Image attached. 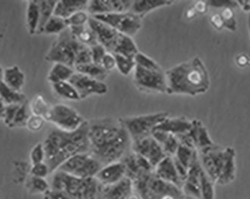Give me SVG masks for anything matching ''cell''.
I'll return each mask as SVG.
<instances>
[{
  "label": "cell",
  "mask_w": 250,
  "mask_h": 199,
  "mask_svg": "<svg viewBox=\"0 0 250 199\" xmlns=\"http://www.w3.org/2000/svg\"><path fill=\"white\" fill-rule=\"evenodd\" d=\"M131 0H93L88 2L87 12L91 16L128 12L131 8Z\"/></svg>",
  "instance_id": "5bb4252c"
},
{
  "label": "cell",
  "mask_w": 250,
  "mask_h": 199,
  "mask_svg": "<svg viewBox=\"0 0 250 199\" xmlns=\"http://www.w3.org/2000/svg\"><path fill=\"white\" fill-rule=\"evenodd\" d=\"M197 151L204 172L215 184L225 186L234 182L237 175L234 148H223L214 144Z\"/></svg>",
  "instance_id": "277c9868"
},
{
  "label": "cell",
  "mask_w": 250,
  "mask_h": 199,
  "mask_svg": "<svg viewBox=\"0 0 250 199\" xmlns=\"http://www.w3.org/2000/svg\"><path fill=\"white\" fill-rule=\"evenodd\" d=\"M45 199H75L64 192L50 190L44 194Z\"/></svg>",
  "instance_id": "681fc988"
},
{
  "label": "cell",
  "mask_w": 250,
  "mask_h": 199,
  "mask_svg": "<svg viewBox=\"0 0 250 199\" xmlns=\"http://www.w3.org/2000/svg\"><path fill=\"white\" fill-rule=\"evenodd\" d=\"M88 122L74 131H64L54 128L47 134L43 141L45 163L53 173L63 163L74 155L89 152Z\"/></svg>",
  "instance_id": "7a4b0ae2"
},
{
  "label": "cell",
  "mask_w": 250,
  "mask_h": 199,
  "mask_svg": "<svg viewBox=\"0 0 250 199\" xmlns=\"http://www.w3.org/2000/svg\"><path fill=\"white\" fill-rule=\"evenodd\" d=\"M208 5L209 8H217V9H223V8H231L233 9L239 8L237 1H227V0H212V1H207Z\"/></svg>",
  "instance_id": "7dc6e473"
},
{
  "label": "cell",
  "mask_w": 250,
  "mask_h": 199,
  "mask_svg": "<svg viewBox=\"0 0 250 199\" xmlns=\"http://www.w3.org/2000/svg\"><path fill=\"white\" fill-rule=\"evenodd\" d=\"M88 135L89 152L103 166L122 161L131 148V139L119 119L88 122Z\"/></svg>",
  "instance_id": "6da1fadb"
},
{
  "label": "cell",
  "mask_w": 250,
  "mask_h": 199,
  "mask_svg": "<svg viewBox=\"0 0 250 199\" xmlns=\"http://www.w3.org/2000/svg\"><path fill=\"white\" fill-rule=\"evenodd\" d=\"M132 185L131 179L125 177L115 184L102 186L101 196L103 199H127L131 195Z\"/></svg>",
  "instance_id": "d6986e66"
},
{
  "label": "cell",
  "mask_w": 250,
  "mask_h": 199,
  "mask_svg": "<svg viewBox=\"0 0 250 199\" xmlns=\"http://www.w3.org/2000/svg\"><path fill=\"white\" fill-rule=\"evenodd\" d=\"M154 174L161 180L182 189L183 183L177 172L172 157L166 156L154 168Z\"/></svg>",
  "instance_id": "e0dca14e"
},
{
  "label": "cell",
  "mask_w": 250,
  "mask_h": 199,
  "mask_svg": "<svg viewBox=\"0 0 250 199\" xmlns=\"http://www.w3.org/2000/svg\"><path fill=\"white\" fill-rule=\"evenodd\" d=\"M45 59L48 62L60 63L71 68L92 62L90 47L77 40L67 28L58 35L47 51Z\"/></svg>",
  "instance_id": "5b68a950"
},
{
  "label": "cell",
  "mask_w": 250,
  "mask_h": 199,
  "mask_svg": "<svg viewBox=\"0 0 250 199\" xmlns=\"http://www.w3.org/2000/svg\"><path fill=\"white\" fill-rule=\"evenodd\" d=\"M31 115H32V112H31L29 102H26L25 103L22 104L20 106L19 109L17 112L16 116H15V120H14L13 123H12L10 127L26 126Z\"/></svg>",
  "instance_id": "8d00e7d4"
},
{
  "label": "cell",
  "mask_w": 250,
  "mask_h": 199,
  "mask_svg": "<svg viewBox=\"0 0 250 199\" xmlns=\"http://www.w3.org/2000/svg\"><path fill=\"white\" fill-rule=\"evenodd\" d=\"M88 0H61L57 1L55 7L54 15L67 19L81 11H87Z\"/></svg>",
  "instance_id": "ffe728a7"
},
{
  "label": "cell",
  "mask_w": 250,
  "mask_h": 199,
  "mask_svg": "<svg viewBox=\"0 0 250 199\" xmlns=\"http://www.w3.org/2000/svg\"><path fill=\"white\" fill-rule=\"evenodd\" d=\"M68 28L66 19L53 15L43 28V33L45 35H60Z\"/></svg>",
  "instance_id": "d6a6232c"
},
{
  "label": "cell",
  "mask_w": 250,
  "mask_h": 199,
  "mask_svg": "<svg viewBox=\"0 0 250 199\" xmlns=\"http://www.w3.org/2000/svg\"><path fill=\"white\" fill-rule=\"evenodd\" d=\"M188 134L194 143L197 151L214 145L206 126L199 120H192V128Z\"/></svg>",
  "instance_id": "44dd1931"
},
{
  "label": "cell",
  "mask_w": 250,
  "mask_h": 199,
  "mask_svg": "<svg viewBox=\"0 0 250 199\" xmlns=\"http://www.w3.org/2000/svg\"><path fill=\"white\" fill-rule=\"evenodd\" d=\"M25 74L18 66H11L4 70L2 81L11 89L21 92L25 85Z\"/></svg>",
  "instance_id": "cb8c5ba5"
},
{
  "label": "cell",
  "mask_w": 250,
  "mask_h": 199,
  "mask_svg": "<svg viewBox=\"0 0 250 199\" xmlns=\"http://www.w3.org/2000/svg\"><path fill=\"white\" fill-rule=\"evenodd\" d=\"M167 94L196 96L210 88V77L203 61L198 57L165 71Z\"/></svg>",
  "instance_id": "3957f363"
},
{
  "label": "cell",
  "mask_w": 250,
  "mask_h": 199,
  "mask_svg": "<svg viewBox=\"0 0 250 199\" xmlns=\"http://www.w3.org/2000/svg\"><path fill=\"white\" fill-rule=\"evenodd\" d=\"M134 61L136 66L147 69V70H162L161 66L159 65L152 58L146 55V54H143V53H140V52L135 56Z\"/></svg>",
  "instance_id": "f35d334b"
},
{
  "label": "cell",
  "mask_w": 250,
  "mask_h": 199,
  "mask_svg": "<svg viewBox=\"0 0 250 199\" xmlns=\"http://www.w3.org/2000/svg\"><path fill=\"white\" fill-rule=\"evenodd\" d=\"M196 152L197 150L192 149L185 145H180L176 153L172 158L189 170V166L193 161Z\"/></svg>",
  "instance_id": "1f68e13d"
},
{
  "label": "cell",
  "mask_w": 250,
  "mask_h": 199,
  "mask_svg": "<svg viewBox=\"0 0 250 199\" xmlns=\"http://www.w3.org/2000/svg\"><path fill=\"white\" fill-rule=\"evenodd\" d=\"M223 19L224 27L231 32H234L237 29V21L235 19L234 9L231 8H223L220 13Z\"/></svg>",
  "instance_id": "ab89813d"
},
{
  "label": "cell",
  "mask_w": 250,
  "mask_h": 199,
  "mask_svg": "<svg viewBox=\"0 0 250 199\" xmlns=\"http://www.w3.org/2000/svg\"><path fill=\"white\" fill-rule=\"evenodd\" d=\"M128 37H134L142 28V18L130 11L92 16Z\"/></svg>",
  "instance_id": "9c48e42d"
},
{
  "label": "cell",
  "mask_w": 250,
  "mask_h": 199,
  "mask_svg": "<svg viewBox=\"0 0 250 199\" xmlns=\"http://www.w3.org/2000/svg\"><path fill=\"white\" fill-rule=\"evenodd\" d=\"M76 72L83 75H86L90 78L98 80V81H104V80L107 77L109 72L101 65L91 62L83 65L77 66L75 67Z\"/></svg>",
  "instance_id": "f1b7e54d"
},
{
  "label": "cell",
  "mask_w": 250,
  "mask_h": 199,
  "mask_svg": "<svg viewBox=\"0 0 250 199\" xmlns=\"http://www.w3.org/2000/svg\"><path fill=\"white\" fill-rule=\"evenodd\" d=\"M202 165L199 161L198 151L188 170V176L184 182L182 189L187 197L192 199H201V172Z\"/></svg>",
  "instance_id": "9a60e30c"
},
{
  "label": "cell",
  "mask_w": 250,
  "mask_h": 199,
  "mask_svg": "<svg viewBox=\"0 0 250 199\" xmlns=\"http://www.w3.org/2000/svg\"><path fill=\"white\" fill-rule=\"evenodd\" d=\"M21 105H6L5 107V113H4L3 120L5 126L8 127H11V124L15 120L17 112L19 109Z\"/></svg>",
  "instance_id": "f6af8a7d"
},
{
  "label": "cell",
  "mask_w": 250,
  "mask_h": 199,
  "mask_svg": "<svg viewBox=\"0 0 250 199\" xmlns=\"http://www.w3.org/2000/svg\"><path fill=\"white\" fill-rule=\"evenodd\" d=\"M57 1L53 0H42L38 1L40 13V21H39V29L37 34H43V28L48 22L49 19L54 15L55 7Z\"/></svg>",
  "instance_id": "f546056e"
},
{
  "label": "cell",
  "mask_w": 250,
  "mask_h": 199,
  "mask_svg": "<svg viewBox=\"0 0 250 199\" xmlns=\"http://www.w3.org/2000/svg\"><path fill=\"white\" fill-rule=\"evenodd\" d=\"M31 176L40 178V179H46L50 175V170L49 166L45 162L40 163L38 164L32 165L30 171Z\"/></svg>",
  "instance_id": "ee69618b"
},
{
  "label": "cell",
  "mask_w": 250,
  "mask_h": 199,
  "mask_svg": "<svg viewBox=\"0 0 250 199\" xmlns=\"http://www.w3.org/2000/svg\"><path fill=\"white\" fill-rule=\"evenodd\" d=\"M192 126V120H189L185 116H178L174 118H170L168 116V118L166 119L156 127L155 130L165 131L177 137L189 132Z\"/></svg>",
  "instance_id": "ac0fdd59"
},
{
  "label": "cell",
  "mask_w": 250,
  "mask_h": 199,
  "mask_svg": "<svg viewBox=\"0 0 250 199\" xmlns=\"http://www.w3.org/2000/svg\"><path fill=\"white\" fill-rule=\"evenodd\" d=\"M0 97L5 105H22L27 102L26 96L22 92H18L0 81Z\"/></svg>",
  "instance_id": "484cf974"
},
{
  "label": "cell",
  "mask_w": 250,
  "mask_h": 199,
  "mask_svg": "<svg viewBox=\"0 0 250 199\" xmlns=\"http://www.w3.org/2000/svg\"><path fill=\"white\" fill-rule=\"evenodd\" d=\"M131 149L136 155L147 160L154 169L167 156L161 145L152 136L132 142Z\"/></svg>",
  "instance_id": "7c38bea8"
},
{
  "label": "cell",
  "mask_w": 250,
  "mask_h": 199,
  "mask_svg": "<svg viewBox=\"0 0 250 199\" xmlns=\"http://www.w3.org/2000/svg\"><path fill=\"white\" fill-rule=\"evenodd\" d=\"M74 69L60 63H55L53 67L50 69L47 79L52 85L53 84L68 81L72 75L75 73Z\"/></svg>",
  "instance_id": "d4e9b609"
},
{
  "label": "cell",
  "mask_w": 250,
  "mask_h": 199,
  "mask_svg": "<svg viewBox=\"0 0 250 199\" xmlns=\"http://www.w3.org/2000/svg\"><path fill=\"white\" fill-rule=\"evenodd\" d=\"M88 25L95 32L98 43L102 45L107 53L116 54L125 35L92 16H90Z\"/></svg>",
  "instance_id": "8fae6325"
},
{
  "label": "cell",
  "mask_w": 250,
  "mask_h": 199,
  "mask_svg": "<svg viewBox=\"0 0 250 199\" xmlns=\"http://www.w3.org/2000/svg\"><path fill=\"white\" fill-rule=\"evenodd\" d=\"M151 136L161 145L167 156L173 157L175 155L180 145L176 136L159 130H155Z\"/></svg>",
  "instance_id": "603a6c76"
},
{
  "label": "cell",
  "mask_w": 250,
  "mask_h": 199,
  "mask_svg": "<svg viewBox=\"0 0 250 199\" xmlns=\"http://www.w3.org/2000/svg\"><path fill=\"white\" fill-rule=\"evenodd\" d=\"M52 86H53V91L56 94L63 99L70 101L81 100L77 90L70 83L69 81L53 84Z\"/></svg>",
  "instance_id": "4dcf8cb0"
},
{
  "label": "cell",
  "mask_w": 250,
  "mask_h": 199,
  "mask_svg": "<svg viewBox=\"0 0 250 199\" xmlns=\"http://www.w3.org/2000/svg\"><path fill=\"white\" fill-rule=\"evenodd\" d=\"M127 177L126 166L123 161H117L104 166L95 176L102 186L115 184Z\"/></svg>",
  "instance_id": "2e32d148"
},
{
  "label": "cell",
  "mask_w": 250,
  "mask_h": 199,
  "mask_svg": "<svg viewBox=\"0 0 250 199\" xmlns=\"http://www.w3.org/2000/svg\"><path fill=\"white\" fill-rule=\"evenodd\" d=\"M28 188L33 194H46L50 190V186L46 179L31 176L28 181Z\"/></svg>",
  "instance_id": "d590c367"
},
{
  "label": "cell",
  "mask_w": 250,
  "mask_h": 199,
  "mask_svg": "<svg viewBox=\"0 0 250 199\" xmlns=\"http://www.w3.org/2000/svg\"><path fill=\"white\" fill-rule=\"evenodd\" d=\"M197 15L196 13V10L193 8V7L189 8L188 11H187L186 17L188 19H193V18H196V16Z\"/></svg>",
  "instance_id": "11a10c76"
},
{
  "label": "cell",
  "mask_w": 250,
  "mask_h": 199,
  "mask_svg": "<svg viewBox=\"0 0 250 199\" xmlns=\"http://www.w3.org/2000/svg\"><path fill=\"white\" fill-rule=\"evenodd\" d=\"M192 7L196 10L197 15H205L207 13L209 8L208 2H202V1L195 2L194 5Z\"/></svg>",
  "instance_id": "816d5d0a"
},
{
  "label": "cell",
  "mask_w": 250,
  "mask_h": 199,
  "mask_svg": "<svg viewBox=\"0 0 250 199\" xmlns=\"http://www.w3.org/2000/svg\"><path fill=\"white\" fill-rule=\"evenodd\" d=\"M30 161L32 165L38 164L40 163L45 162V158H46V154H45L44 147L43 144L42 143H39L36 144L30 151Z\"/></svg>",
  "instance_id": "b9f144b4"
},
{
  "label": "cell",
  "mask_w": 250,
  "mask_h": 199,
  "mask_svg": "<svg viewBox=\"0 0 250 199\" xmlns=\"http://www.w3.org/2000/svg\"><path fill=\"white\" fill-rule=\"evenodd\" d=\"M249 25H250V21H249Z\"/></svg>",
  "instance_id": "680465c9"
},
{
  "label": "cell",
  "mask_w": 250,
  "mask_h": 199,
  "mask_svg": "<svg viewBox=\"0 0 250 199\" xmlns=\"http://www.w3.org/2000/svg\"><path fill=\"white\" fill-rule=\"evenodd\" d=\"M90 16L87 11H81L66 19L68 27H77L88 24Z\"/></svg>",
  "instance_id": "60d3db41"
},
{
  "label": "cell",
  "mask_w": 250,
  "mask_h": 199,
  "mask_svg": "<svg viewBox=\"0 0 250 199\" xmlns=\"http://www.w3.org/2000/svg\"><path fill=\"white\" fill-rule=\"evenodd\" d=\"M168 116L169 114L167 112H158L123 117L119 120L128 132L132 142H134L151 136L156 127Z\"/></svg>",
  "instance_id": "8992f818"
},
{
  "label": "cell",
  "mask_w": 250,
  "mask_h": 199,
  "mask_svg": "<svg viewBox=\"0 0 250 199\" xmlns=\"http://www.w3.org/2000/svg\"><path fill=\"white\" fill-rule=\"evenodd\" d=\"M90 50H91V53H92V62L98 64V65H101V61L107 53L104 47L100 43H98V44L90 47Z\"/></svg>",
  "instance_id": "bcb514c9"
},
{
  "label": "cell",
  "mask_w": 250,
  "mask_h": 199,
  "mask_svg": "<svg viewBox=\"0 0 250 199\" xmlns=\"http://www.w3.org/2000/svg\"><path fill=\"white\" fill-rule=\"evenodd\" d=\"M236 64L239 67H242V68H244V67H248L250 64V57H249L247 54H241L239 55H237V57H236Z\"/></svg>",
  "instance_id": "f5cc1de1"
},
{
  "label": "cell",
  "mask_w": 250,
  "mask_h": 199,
  "mask_svg": "<svg viewBox=\"0 0 250 199\" xmlns=\"http://www.w3.org/2000/svg\"><path fill=\"white\" fill-rule=\"evenodd\" d=\"M6 105L2 101V98L0 97V120L3 119L4 113H5Z\"/></svg>",
  "instance_id": "9f6ffc18"
},
{
  "label": "cell",
  "mask_w": 250,
  "mask_h": 199,
  "mask_svg": "<svg viewBox=\"0 0 250 199\" xmlns=\"http://www.w3.org/2000/svg\"><path fill=\"white\" fill-rule=\"evenodd\" d=\"M102 167V164L92 154L85 152L71 157L63 163L57 170L85 179L95 178Z\"/></svg>",
  "instance_id": "52a82bcc"
},
{
  "label": "cell",
  "mask_w": 250,
  "mask_h": 199,
  "mask_svg": "<svg viewBox=\"0 0 250 199\" xmlns=\"http://www.w3.org/2000/svg\"><path fill=\"white\" fill-rule=\"evenodd\" d=\"M210 22L211 23L212 26L215 29H217V30H222V29L225 28L224 23H223V19H222L220 13L212 15L210 17Z\"/></svg>",
  "instance_id": "f907efd6"
},
{
  "label": "cell",
  "mask_w": 250,
  "mask_h": 199,
  "mask_svg": "<svg viewBox=\"0 0 250 199\" xmlns=\"http://www.w3.org/2000/svg\"><path fill=\"white\" fill-rule=\"evenodd\" d=\"M133 81L136 88L142 90L167 93V78L163 70H147L136 65L133 70Z\"/></svg>",
  "instance_id": "30bf717a"
},
{
  "label": "cell",
  "mask_w": 250,
  "mask_h": 199,
  "mask_svg": "<svg viewBox=\"0 0 250 199\" xmlns=\"http://www.w3.org/2000/svg\"><path fill=\"white\" fill-rule=\"evenodd\" d=\"M201 199H214L215 183L202 169L201 172Z\"/></svg>",
  "instance_id": "836d02e7"
},
{
  "label": "cell",
  "mask_w": 250,
  "mask_h": 199,
  "mask_svg": "<svg viewBox=\"0 0 250 199\" xmlns=\"http://www.w3.org/2000/svg\"><path fill=\"white\" fill-rule=\"evenodd\" d=\"M174 2L170 0H136L133 1L130 12L143 18L151 11L164 7L170 6Z\"/></svg>",
  "instance_id": "7402d4cb"
},
{
  "label": "cell",
  "mask_w": 250,
  "mask_h": 199,
  "mask_svg": "<svg viewBox=\"0 0 250 199\" xmlns=\"http://www.w3.org/2000/svg\"><path fill=\"white\" fill-rule=\"evenodd\" d=\"M29 107H30L32 114L42 116L45 119V120L47 119V115H48L50 108H51L49 106L44 99L39 95L35 96L33 100L29 105Z\"/></svg>",
  "instance_id": "e575fe53"
},
{
  "label": "cell",
  "mask_w": 250,
  "mask_h": 199,
  "mask_svg": "<svg viewBox=\"0 0 250 199\" xmlns=\"http://www.w3.org/2000/svg\"><path fill=\"white\" fill-rule=\"evenodd\" d=\"M46 120L64 131H76L85 121L75 109L63 104L51 106Z\"/></svg>",
  "instance_id": "ba28073f"
},
{
  "label": "cell",
  "mask_w": 250,
  "mask_h": 199,
  "mask_svg": "<svg viewBox=\"0 0 250 199\" xmlns=\"http://www.w3.org/2000/svg\"><path fill=\"white\" fill-rule=\"evenodd\" d=\"M238 6L245 12H250V1H238Z\"/></svg>",
  "instance_id": "db71d44e"
},
{
  "label": "cell",
  "mask_w": 250,
  "mask_h": 199,
  "mask_svg": "<svg viewBox=\"0 0 250 199\" xmlns=\"http://www.w3.org/2000/svg\"><path fill=\"white\" fill-rule=\"evenodd\" d=\"M39 21L40 13L38 1H29L26 8V26L31 35L37 34Z\"/></svg>",
  "instance_id": "4316f807"
},
{
  "label": "cell",
  "mask_w": 250,
  "mask_h": 199,
  "mask_svg": "<svg viewBox=\"0 0 250 199\" xmlns=\"http://www.w3.org/2000/svg\"><path fill=\"white\" fill-rule=\"evenodd\" d=\"M101 66L108 72H111L112 70L116 68V58H115L114 54L106 53L101 61Z\"/></svg>",
  "instance_id": "c3c4849f"
},
{
  "label": "cell",
  "mask_w": 250,
  "mask_h": 199,
  "mask_svg": "<svg viewBox=\"0 0 250 199\" xmlns=\"http://www.w3.org/2000/svg\"><path fill=\"white\" fill-rule=\"evenodd\" d=\"M69 29H71L73 35L77 37V40L85 46L92 47L98 44L96 35L88 24L77 27H71Z\"/></svg>",
  "instance_id": "83f0119b"
},
{
  "label": "cell",
  "mask_w": 250,
  "mask_h": 199,
  "mask_svg": "<svg viewBox=\"0 0 250 199\" xmlns=\"http://www.w3.org/2000/svg\"><path fill=\"white\" fill-rule=\"evenodd\" d=\"M45 121L46 120L42 116L32 114L28 120L26 127L32 132H38L43 128Z\"/></svg>",
  "instance_id": "7bdbcfd3"
},
{
  "label": "cell",
  "mask_w": 250,
  "mask_h": 199,
  "mask_svg": "<svg viewBox=\"0 0 250 199\" xmlns=\"http://www.w3.org/2000/svg\"><path fill=\"white\" fill-rule=\"evenodd\" d=\"M68 81L77 90L81 99L93 95L102 96L108 92V86L104 81L94 79L79 72H76Z\"/></svg>",
  "instance_id": "4fadbf2b"
},
{
  "label": "cell",
  "mask_w": 250,
  "mask_h": 199,
  "mask_svg": "<svg viewBox=\"0 0 250 199\" xmlns=\"http://www.w3.org/2000/svg\"><path fill=\"white\" fill-rule=\"evenodd\" d=\"M4 70L2 68V66L0 64V81H2L3 78Z\"/></svg>",
  "instance_id": "6f0895ef"
},
{
  "label": "cell",
  "mask_w": 250,
  "mask_h": 199,
  "mask_svg": "<svg viewBox=\"0 0 250 199\" xmlns=\"http://www.w3.org/2000/svg\"><path fill=\"white\" fill-rule=\"evenodd\" d=\"M116 58V68L123 75H128L133 72L136 63L133 58L125 57L121 54H114Z\"/></svg>",
  "instance_id": "74e56055"
}]
</instances>
